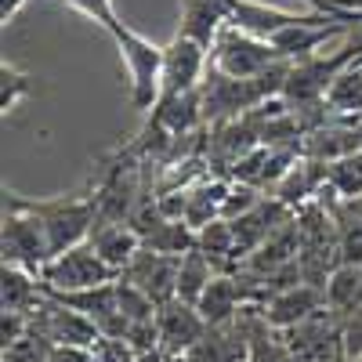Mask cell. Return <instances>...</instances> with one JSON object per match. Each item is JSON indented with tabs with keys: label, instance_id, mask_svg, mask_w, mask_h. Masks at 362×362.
Returning <instances> with one entry per match:
<instances>
[{
	"label": "cell",
	"instance_id": "12",
	"mask_svg": "<svg viewBox=\"0 0 362 362\" xmlns=\"http://www.w3.org/2000/svg\"><path fill=\"white\" fill-rule=\"evenodd\" d=\"M319 305H326V297L315 286H286L264 305V322L276 329H290L297 322H305L312 312H319Z\"/></svg>",
	"mask_w": 362,
	"mask_h": 362
},
{
	"label": "cell",
	"instance_id": "16",
	"mask_svg": "<svg viewBox=\"0 0 362 362\" xmlns=\"http://www.w3.org/2000/svg\"><path fill=\"white\" fill-rule=\"evenodd\" d=\"M210 279H214V272H210V257L203 250L181 254V261H177V297L181 300L196 305L203 297V290L210 286Z\"/></svg>",
	"mask_w": 362,
	"mask_h": 362
},
{
	"label": "cell",
	"instance_id": "23",
	"mask_svg": "<svg viewBox=\"0 0 362 362\" xmlns=\"http://www.w3.org/2000/svg\"><path fill=\"white\" fill-rule=\"evenodd\" d=\"M25 4V0H0V18L4 22H11L15 15H18V8Z\"/></svg>",
	"mask_w": 362,
	"mask_h": 362
},
{
	"label": "cell",
	"instance_id": "22",
	"mask_svg": "<svg viewBox=\"0 0 362 362\" xmlns=\"http://www.w3.org/2000/svg\"><path fill=\"white\" fill-rule=\"evenodd\" d=\"M47 362H98L90 348H76V344H54Z\"/></svg>",
	"mask_w": 362,
	"mask_h": 362
},
{
	"label": "cell",
	"instance_id": "20",
	"mask_svg": "<svg viewBox=\"0 0 362 362\" xmlns=\"http://www.w3.org/2000/svg\"><path fill=\"white\" fill-rule=\"evenodd\" d=\"M58 4H69L73 11H80V15H87L90 22H98L105 33L119 22L116 18V11H112V0H58Z\"/></svg>",
	"mask_w": 362,
	"mask_h": 362
},
{
	"label": "cell",
	"instance_id": "1",
	"mask_svg": "<svg viewBox=\"0 0 362 362\" xmlns=\"http://www.w3.org/2000/svg\"><path fill=\"white\" fill-rule=\"evenodd\" d=\"M109 37L119 51V62L127 69V83H131V105L138 112H153L163 98V47L145 40L141 33H134L131 25L116 22L109 29Z\"/></svg>",
	"mask_w": 362,
	"mask_h": 362
},
{
	"label": "cell",
	"instance_id": "24",
	"mask_svg": "<svg viewBox=\"0 0 362 362\" xmlns=\"http://www.w3.org/2000/svg\"><path fill=\"white\" fill-rule=\"evenodd\" d=\"M341 362H362V355H344Z\"/></svg>",
	"mask_w": 362,
	"mask_h": 362
},
{
	"label": "cell",
	"instance_id": "5",
	"mask_svg": "<svg viewBox=\"0 0 362 362\" xmlns=\"http://www.w3.org/2000/svg\"><path fill=\"white\" fill-rule=\"evenodd\" d=\"M51 261V239L40 225V218H33L29 210L11 206V214L4 218V264L25 268V272H44V264Z\"/></svg>",
	"mask_w": 362,
	"mask_h": 362
},
{
	"label": "cell",
	"instance_id": "13",
	"mask_svg": "<svg viewBox=\"0 0 362 362\" xmlns=\"http://www.w3.org/2000/svg\"><path fill=\"white\" fill-rule=\"evenodd\" d=\"M87 243L95 247V250L102 254V261L112 264L119 276H124V268H127V264L138 257V250L145 247V243H141V232L119 225V221H102V225H95V232H90Z\"/></svg>",
	"mask_w": 362,
	"mask_h": 362
},
{
	"label": "cell",
	"instance_id": "19",
	"mask_svg": "<svg viewBox=\"0 0 362 362\" xmlns=\"http://www.w3.org/2000/svg\"><path fill=\"white\" fill-rule=\"evenodd\" d=\"M51 341L33 326L25 337H18L15 344H4V362H47L51 358Z\"/></svg>",
	"mask_w": 362,
	"mask_h": 362
},
{
	"label": "cell",
	"instance_id": "21",
	"mask_svg": "<svg viewBox=\"0 0 362 362\" xmlns=\"http://www.w3.org/2000/svg\"><path fill=\"white\" fill-rule=\"evenodd\" d=\"M308 8L329 15V18H341L351 25H362V0H305Z\"/></svg>",
	"mask_w": 362,
	"mask_h": 362
},
{
	"label": "cell",
	"instance_id": "11",
	"mask_svg": "<svg viewBox=\"0 0 362 362\" xmlns=\"http://www.w3.org/2000/svg\"><path fill=\"white\" fill-rule=\"evenodd\" d=\"M225 25H228L225 0H181V29H177L181 37H189L210 51Z\"/></svg>",
	"mask_w": 362,
	"mask_h": 362
},
{
	"label": "cell",
	"instance_id": "15",
	"mask_svg": "<svg viewBox=\"0 0 362 362\" xmlns=\"http://www.w3.org/2000/svg\"><path fill=\"white\" fill-rule=\"evenodd\" d=\"M199 315L206 319V326H228L239 312V283L232 279H210V286L203 290V297L196 300Z\"/></svg>",
	"mask_w": 362,
	"mask_h": 362
},
{
	"label": "cell",
	"instance_id": "14",
	"mask_svg": "<svg viewBox=\"0 0 362 362\" xmlns=\"http://www.w3.org/2000/svg\"><path fill=\"white\" fill-rule=\"evenodd\" d=\"M326 308H334L337 315H351L362 308V261H341L326 279Z\"/></svg>",
	"mask_w": 362,
	"mask_h": 362
},
{
	"label": "cell",
	"instance_id": "7",
	"mask_svg": "<svg viewBox=\"0 0 362 362\" xmlns=\"http://www.w3.org/2000/svg\"><path fill=\"white\" fill-rule=\"evenodd\" d=\"M33 326L40 329V334L51 341V344H76V348H90L98 337H102V329L98 322L62 305V300H54V297H44L40 300V308L33 315Z\"/></svg>",
	"mask_w": 362,
	"mask_h": 362
},
{
	"label": "cell",
	"instance_id": "4",
	"mask_svg": "<svg viewBox=\"0 0 362 362\" xmlns=\"http://www.w3.org/2000/svg\"><path fill=\"white\" fill-rule=\"evenodd\" d=\"M272 62H279V51L272 47V40L243 33V29H235V25H225L218 44L210 47V69H218L232 80H254Z\"/></svg>",
	"mask_w": 362,
	"mask_h": 362
},
{
	"label": "cell",
	"instance_id": "2",
	"mask_svg": "<svg viewBox=\"0 0 362 362\" xmlns=\"http://www.w3.org/2000/svg\"><path fill=\"white\" fill-rule=\"evenodd\" d=\"M8 206L29 210L33 218H40L47 239H51V257L62 254L69 247H80L90 239L98 221V199H47V203H29L18 196H8Z\"/></svg>",
	"mask_w": 362,
	"mask_h": 362
},
{
	"label": "cell",
	"instance_id": "3",
	"mask_svg": "<svg viewBox=\"0 0 362 362\" xmlns=\"http://www.w3.org/2000/svg\"><path fill=\"white\" fill-rule=\"evenodd\" d=\"M44 290L47 293H69V290H87V286H102V283H116L119 272L112 264L102 261V254L90 247V243H80V247H69L62 254H54L44 272Z\"/></svg>",
	"mask_w": 362,
	"mask_h": 362
},
{
	"label": "cell",
	"instance_id": "6",
	"mask_svg": "<svg viewBox=\"0 0 362 362\" xmlns=\"http://www.w3.org/2000/svg\"><path fill=\"white\" fill-rule=\"evenodd\" d=\"M206 66H210V51L177 33L163 47V98H177V95H189V90H199Z\"/></svg>",
	"mask_w": 362,
	"mask_h": 362
},
{
	"label": "cell",
	"instance_id": "17",
	"mask_svg": "<svg viewBox=\"0 0 362 362\" xmlns=\"http://www.w3.org/2000/svg\"><path fill=\"white\" fill-rule=\"evenodd\" d=\"M326 102L334 105V112H362V62H351L334 76Z\"/></svg>",
	"mask_w": 362,
	"mask_h": 362
},
{
	"label": "cell",
	"instance_id": "9",
	"mask_svg": "<svg viewBox=\"0 0 362 362\" xmlns=\"http://www.w3.org/2000/svg\"><path fill=\"white\" fill-rule=\"evenodd\" d=\"M206 329L210 326L199 315V308L189 305V300H181V297L167 300V305H160V312H156V341L170 355H185L192 344L203 341Z\"/></svg>",
	"mask_w": 362,
	"mask_h": 362
},
{
	"label": "cell",
	"instance_id": "10",
	"mask_svg": "<svg viewBox=\"0 0 362 362\" xmlns=\"http://www.w3.org/2000/svg\"><path fill=\"white\" fill-rule=\"evenodd\" d=\"M225 11H228V25L243 29V33H254L261 40H272L279 29L308 18L315 8L293 15V11H279V8H264V4H257V0H225Z\"/></svg>",
	"mask_w": 362,
	"mask_h": 362
},
{
	"label": "cell",
	"instance_id": "18",
	"mask_svg": "<svg viewBox=\"0 0 362 362\" xmlns=\"http://www.w3.org/2000/svg\"><path fill=\"white\" fill-rule=\"evenodd\" d=\"M29 95H33V80L22 69H15L11 62H4V69H0V112L11 116Z\"/></svg>",
	"mask_w": 362,
	"mask_h": 362
},
{
	"label": "cell",
	"instance_id": "25",
	"mask_svg": "<svg viewBox=\"0 0 362 362\" xmlns=\"http://www.w3.org/2000/svg\"><path fill=\"white\" fill-rule=\"evenodd\" d=\"M358 131H362V127H358Z\"/></svg>",
	"mask_w": 362,
	"mask_h": 362
},
{
	"label": "cell",
	"instance_id": "8",
	"mask_svg": "<svg viewBox=\"0 0 362 362\" xmlns=\"http://www.w3.org/2000/svg\"><path fill=\"white\" fill-rule=\"evenodd\" d=\"M344 29H351V22H341V18H329V15H322V11H312L308 18H300V22L279 29V33L272 37V47L279 51V58L300 62V58L319 54V47H322L326 40L341 37Z\"/></svg>",
	"mask_w": 362,
	"mask_h": 362
}]
</instances>
